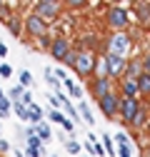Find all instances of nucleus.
<instances>
[{
	"mask_svg": "<svg viewBox=\"0 0 150 157\" xmlns=\"http://www.w3.org/2000/svg\"><path fill=\"white\" fill-rule=\"evenodd\" d=\"M130 48H133V37H130L125 30H112L108 43H105V52H115V55H128Z\"/></svg>",
	"mask_w": 150,
	"mask_h": 157,
	"instance_id": "obj_1",
	"label": "nucleus"
},
{
	"mask_svg": "<svg viewBox=\"0 0 150 157\" xmlns=\"http://www.w3.org/2000/svg\"><path fill=\"white\" fill-rule=\"evenodd\" d=\"M105 23L110 30H125L130 25V13L120 5H110L108 13H105Z\"/></svg>",
	"mask_w": 150,
	"mask_h": 157,
	"instance_id": "obj_2",
	"label": "nucleus"
},
{
	"mask_svg": "<svg viewBox=\"0 0 150 157\" xmlns=\"http://www.w3.org/2000/svg\"><path fill=\"white\" fill-rule=\"evenodd\" d=\"M73 70L78 72V77H93V70H95V55L90 50H78V57H75Z\"/></svg>",
	"mask_w": 150,
	"mask_h": 157,
	"instance_id": "obj_3",
	"label": "nucleus"
},
{
	"mask_svg": "<svg viewBox=\"0 0 150 157\" xmlns=\"http://www.w3.org/2000/svg\"><path fill=\"white\" fill-rule=\"evenodd\" d=\"M23 28H25V33H28L30 37H40V35L48 33V20L40 17L38 13H30L25 20H23Z\"/></svg>",
	"mask_w": 150,
	"mask_h": 157,
	"instance_id": "obj_4",
	"label": "nucleus"
},
{
	"mask_svg": "<svg viewBox=\"0 0 150 157\" xmlns=\"http://www.w3.org/2000/svg\"><path fill=\"white\" fill-rule=\"evenodd\" d=\"M138 107H140V100H138V97H125V95H120L118 115L123 117V122H125V125H130V122H133V117H135Z\"/></svg>",
	"mask_w": 150,
	"mask_h": 157,
	"instance_id": "obj_5",
	"label": "nucleus"
},
{
	"mask_svg": "<svg viewBox=\"0 0 150 157\" xmlns=\"http://www.w3.org/2000/svg\"><path fill=\"white\" fill-rule=\"evenodd\" d=\"M118 105H120V95H118V92H112V90L98 100V107H100V112L108 117V120L118 117Z\"/></svg>",
	"mask_w": 150,
	"mask_h": 157,
	"instance_id": "obj_6",
	"label": "nucleus"
},
{
	"mask_svg": "<svg viewBox=\"0 0 150 157\" xmlns=\"http://www.w3.org/2000/svg\"><path fill=\"white\" fill-rule=\"evenodd\" d=\"M63 5H60V0L58 3H50V0H35V5H33V13H38L40 17H45V20H55V17L60 15Z\"/></svg>",
	"mask_w": 150,
	"mask_h": 157,
	"instance_id": "obj_7",
	"label": "nucleus"
},
{
	"mask_svg": "<svg viewBox=\"0 0 150 157\" xmlns=\"http://www.w3.org/2000/svg\"><path fill=\"white\" fill-rule=\"evenodd\" d=\"M105 63H108V75L110 77H123L125 72V57L115 52H105Z\"/></svg>",
	"mask_w": 150,
	"mask_h": 157,
	"instance_id": "obj_8",
	"label": "nucleus"
},
{
	"mask_svg": "<svg viewBox=\"0 0 150 157\" xmlns=\"http://www.w3.org/2000/svg\"><path fill=\"white\" fill-rule=\"evenodd\" d=\"M112 90V77H95V80L90 82V95L95 97V100H100L103 95H108Z\"/></svg>",
	"mask_w": 150,
	"mask_h": 157,
	"instance_id": "obj_9",
	"label": "nucleus"
},
{
	"mask_svg": "<svg viewBox=\"0 0 150 157\" xmlns=\"http://www.w3.org/2000/svg\"><path fill=\"white\" fill-rule=\"evenodd\" d=\"M70 50V43L65 40V37H53V45H50V55L55 57V60L58 63H63V57H65V52Z\"/></svg>",
	"mask_w": 150,
	"mask_h": 157,
	"instance_id": "obj_10",
	"label": "nucleus"
},
{
	"mask_svg": "<svg viewBox=\"0 0 150 157\" xmlns=\"http://www.w3.org/2000/svg\"><path fill=\"white\" fill-rule=\"evenodd\" d=\"M140 75H143V60H140V57H138V60H125V72H123V77L138 80Z\"/></svg>",
	"mask_w": 150,
	"mask_h": 157,
	"instance_id": "obj_11",
	"label": "nucleus"
},
{
	"mask_svg": "<svg viewBox=\"0 0 150 157\" xmlns=\"http://www.w3.org/2000/svg\"><path fill=\"white\" fill-rule=\"evenodd\" d=\"M120 92L125 97H138L140 90H138V80H130V77H120Z\"/></svg>",
	"mask_w": 150,
	"mask_h": 157,
	"instance_id": "obj_12",
	"label": "nucleus"
},
{
	"mask_svg": "<svg viewBox=\"0 0 150 157\" xmlns=\"http://www.w3.org/2000/svg\"><path fill=\"white\" fill-rule=\"evenodd\" d=\"M145 122H148V107H145V105H140V107H138V112H135V117H133V122H130V127L140 130V127H145Z\"/></svg>",
	"mask_w": 150,
	"mask_h": 157,
	"instance_id": "obj_13",
	"label": "nucleus"
},
{
	"mask_svg": "<svg viewBox=\"0 0 150 157\" xmlns=\"http://www.w3.org/2000/svg\"><path fill=\"white\" fill-rule=\"evenodd\" d=\"M138 90L143 97H150V72H143L138 77Z\"/></svg>",
	"mask_w": 150,
	"mask_h": 157,
	"instance_id": "obj_14",
	"label": "nucleus"
},
{
	"mask_svg": "<svg viewBox=\"0 0 150 157\" xmlns=\"http://www.w3.org/2000/svg\"><path fill=\"white\" fill-rule=\"evenodd\" d=\"M5 25H8V30H10V35H15V37H20V33H23V20H18V17H8L5 20Z\"/></svg>",
	"mask_w": 150,
	"mask_h": 157,
	"instance_id": "obj_15",
	"label": "nucleus"
},
{
	"mask_svg": "<svg viewBox=\"0 0 150 157\" xmlns=\"http://www.w3.org/2000/svg\"><path fill=\"white\" fill-rule=\"evenodd\" d=\"M95 77H110L108 75V63H105V55L103 57H95V70H93Z\"/></svg>",
	"mask_w": 150,
	"mask_h": 157,
	"instance_id": "obj_16",
	"label": "nucleus"
},
{
	"mask_svg": "<svg viewBox=\"0 0 150 157\" xmlns=\"http://www.w3.org/2000/svg\"><path fill=\"white\" fill-rule=\"evenodd\" d=\"M35 135H38V137H40V140H43V142H48V140H50V137H53V132H50V127H48V125H45L43 120H40V122H38V125H35Z\"/></svg>",
	"mask_w": 150,
	"mask_h": 157,
	"instance_id": "obj_17",
	"label": "nucleus"
},
{
	"mask_svg": "<svg viewBox=\"0 0 150 157\" xmlns=\"http://www.w3.org/2000/svg\"><path fill=\"white\" fill-rule=\"evenodd\" d=\"M78 112H80V117H83L88 125H95V117H93V112H90V107H88L85 102H80V105H78Z\"/></svg>",
	"mask_w": 150,
	"mask_h": 157,
	"instance_id": "obj_18",
	"label": "nucleus"
},
{
	"mask_svg": "<svg viewBox=\"0 0 150 157\" xmlns=\"http://www.w3.org/2000/svg\"><path fill=\"white\" fill-rule=\"evenodd\" d=\"M63 85L68 87V92H70L73 97H83V87H80V85H75L70 77H65V80H63Z\"/></svg>",
	"mask_w": 150,
	"mask_h": 157,
	"instance_id": "obj_19",
	"label": "nucleus"
},
{
	"mask_svg": "<svg viewBox=\"0 0 150 157\" xmlns=\"http://www.w3.org/2000/svg\"><path fill=\"white\" fill-rule=\"evenodd\" d=\"M120 147H118V157H133V150H130V140H123V142H118Z\"/></svg>",
	"mask_w": 150,
	"mask_h": 157,
	"instance_id": "obj_20",
	"label": "nucleus"
},
{
	"mask_svg": "<svg viewBox=\"0 0 150 157\" xmlns=\"http://www.w3.org/2000/svg\"><path fill=\"white\" fill-rule=\"evenodd\" d=\"M10 107H13V100H10V97H0V117H5L8 112H10Z\"/></svg>",
	"mask_w": 150,
	"mask_h": 157,
	"instance_id": "obj_21",
	"label": "nucleus"
},
{
	"mask_svg": "<svg viewBox=\"0 0 150 157\" xmlns=\"http://www.w3.org/2000/svg\"><path fill=\"white\" fill-rule=\"evenodd\" d=\"M35 40H38V48H40V50H50V45H53V37L48 33L40 35V37H35Z\"/></svg>",
	"mask_w": 150,
	"mask_h": 157,
	"instance_id": "obj_22",
	"label": "nucleus"
},
{
	"mask_svg": "<svg viewBox=\"0 0 150 157\" xmlns=\"http://www.w3.org/2000/svg\"><path fill=\"white\" fill-rule=\"evenodd\" d=\"M25 147H33V150H43V140H40V137H38V135H30V137H25Z\"/></svg>",
	"mask_w": 150,
	"mask_h": 157,
	"instance_id": "obj_23",
	"label": "nucleus"
},
{
	"mask_svg": "<svg viewBox=\"0 0 150 157\" xmlns=\"http://www.w3.org/2000/svg\"><path fill=\"white\" fill-rule=\"evenodd\" d=\"M63 105H65V112H68V115L73 117V122H75V120H78V115H80V112L75 110V105H73V102L68 100V97H65V100H63Z\"/></svg>",
	"mask_w": 150,
	"mask_h": 157,
	"instance_id": "obj_24",
	"label": "nucleus"
},
{
	"mask_svg": "<svg viewBox=\"0 0 150 157\" xmlns=\"http://www.w3.org/2000/svg\"><path fill=\"white\" fill-rule=\"evenodd\" d=\"M45 80H48V85H50V87H55V90H60V85H63V82H60V80H58V77H55L50 70H45Z\"/></svg>",
	"mask_w": 150,
	"mask_h": 157,
	"instance_id": "obj_25",
	"label": "nucleus"
},
{
	"mask_svg": "<svg viewBox=\"0 0 150 157\" xmlns=\"http://www.w3.org/2000/svg\"><path fill=\"white\" fill-rule=\"evenodd\" d=\"M112 142H115V140H112L108 132H103V145H105V150H108L110 155H115V145H112Z\"/></svg>",
	"mask_w": 150,
	"mask_h": 157,
	"instance_id": "obj_26",
	"label": "nucleus"
},
{
	"mask_svg": "<svg viewBox=\"0 0 150 157\" xmlns=\"http://www.w3.org/2000/svg\"><path fill=\"white\" fill-rule=\"evenodd\" d=\"M75 57H78V50H73V48H70V50L65 52V57H63V63H65L68 67H73V65H75Z\"/></svg>",
	"mask_w": 150,
	"mask_h": 157,
	"instance_id": "obj_27",
	"label": "nucleus"
},
{
	"mask_svg": "<svg viewBox=\"0 0 150 157\" xmlns=\"http://www.w3.org/2000/svg\"><path fill=\"white\" fill-rule=\"evenodd\" d=\"M18 77H20V85H23V87H30V85H33V75H30L28 70H23Z\"/></svg>",
	"mask_w": 150,
	"mask_h": 157,
	"instance_id": "obj_28",
	"label": "nucleus"
},
{
	"mask_svg": "<svg viewBox=\"0 0 150 157\" xmlns=\"http://www.w3.org/2000/svg\"><path fill=\"white\" fill-rule=\"evenodd\" d=\"M23 90H25L23 85H15V87L10 90V100H13V102H18V100H20V97H23Z\"/></svg>",
	"mask_w": 150,
	"mask_h": 157,
	"instance_id": "obj_29",
	"label": "nucleus"
},
{
	"mask_svg": "<svg viewBox=\"0 0 150 157\" xmlns=\"http://www.w3.org/2000/svg\"><path fill=\"white\" fill-rule=\"evenodd\" d=\"M65 150H68L70 155H80V150H83V147H80V142H75V140H70V142L65 145Z\"/></svg>",
	"mask_w": 150,
	"mask_h": 157,
	"instance_id": "obj_30",
	"label": "nucleus"
},
{
	"mask_svg": "<svg viewBox=\"0 0 150 157\" xmlns=\"http://www.w3.org/2000/svg\"><path fill=\"white\" fill-rule=\"evenodd\" d=\"M48 117H50L53 122H58V125H63V122H65V115H63V112H58V110H53Z\"/></svg>",
	"mask_w": 150,
	"mask_h": 157,
	"instance_id": "obj_31",
	"label": "nucleus"
},
{
	"mask_svg": "<svg viewBox=\"0 0 150 157\" xmlns=\"http://www.w3.org/2000/svg\"><path fill=\"white\" fill-rule=\"evenodd\" d=\"M65 5H68V8H85L88 0H65Z\"/></svg>",
	"mask_w": 150,
	"mask_h": 157,
	"instance_id": "obj_32",
	"label": "nucleus"
},
{
	"mask_svg": "<svg viewBox=\"0 0 150 157\" xmlns=\"http://www.w3.org/2000/svg\"><path fill=\"white\" fill-rule=\"evenodd\" d=\"M20 102H23V105H25V107H28V105H30V102H33V95H30V90H28V87H25V90H23V97H20Z\"/></svg>",
	"mask_w": 150,
	"mask_h": 157,
	"instance_id": "obj_33",
	"label": "nucleus"
},
{
	"mask_svg": "<svg viewBox=\"0 0 150 157\" xmlns=\"http://www.w3.org/2000/svg\"><path fill=\"white\" fill-rule=\"evenodd\" d=\"M8 152H10V142L5 137H0V155H8Z\"/></svg>",
	"mask_w": 150,
	"mask_h": 157,
	"instance_id": "obj_34",
	"label": "nucleus"
},
{
	"mask_svg": "<svg viewBox=\"0 0 150 157\" xmlns=\"http://www.w3.org/2000/svg\"><path fill=\"white\" fill-rule=\"evenodd\" d=\"M140 60H143V72H150V52H145Z\"/></svg>",
	"mask_w": 150,
	"mask_h": 157,
	"instance_id": "obj_35",
	"label": "nucleus"
},
{
	"mask_svg": "<svg viewBox=\"0 0 150 157\" xmlns=\"http://www.w3.org/2000/svg\"><path fill=\"white\" fill-rule=\"evenodd\" d=\"M0 75H3V77H10V75H13V67H10V65H3V63H0Z\"/></svg>",
	"mask_w": 150,
	"mask_h": 157,
	"instance_id": "obj_36",
	"label": "nucleus"
},
{
	"mask_svg": "<svg viewBox=\"0 0 150 157\" xmlns=\"http://www.w3.org/2000/svg\"><path fill=\"white\" fill-rule=\"evenodd\" d=\"M63 130H65V132H73V130H75V122L70 120V117H65V122H63Z\"/></svg>",
	"mask_w": 150,
	"mask_h": 157,
	"instance_id": "obj_37",
	"label": "nucleus"
},
{
	"mask_svg": "<svg viewBox=\"0 0 150 157\" xmlns=\"http://www.w3.org/2000/svg\"><path fill=\"white\" fill-rule=\"evenodd\" d=\"M25 157H40V150H33V147H25Z\"/></svg>",
	"mask_w": 150,
	"mask_h": 157,
	"instance_id": "obj_38",
	"label": "nucleus"
},
{
	"mask_svg": "<svg viewBox=\"0 0 150 157\" xmlns=\"http://www.w3.org/2000/svg\"><path fill=\"white\" fill-rule=\"evenodd\" d=\"M112 140H115V142H123V140H128V135H125V132H118L115 137H112Z\"/></svg>",
	"mask_w": 150,
	"mask_h": 157,
	"instance_id": "obj_39",
	"label": "nucleus"
},
{
	"mask_svg": "<svg viewBox=\"0 0 150 157\" xmlns=\"http://www.w3.org/2000/svg\"><path fill=\"white\" fill-rule=\"evenodd\" d=\"M48 100H50V105H53V107H60V100H58V97H53V95H50Z\"/></svg>",
	"mask_w": 150,
	"mask_h": 157,
	"instance_id": "obj_40",
	"label": "nucleus"
},
{
	"mask_svg": "<svg viewBox=\"0 0 150 157\" xmlns=\"http://www.w3.org/2000/svg\"><path fill=\"white\" fill-rule=\"evenodd\" d=\"M5 55H8V45L0 43V57H5Z\"/></svg>",
	"mask_w": 150,
	"mask_h": 157,
	"instance_id": "obj_41",
	"label": "nucleus"
},
{
	"mask_svg": "<svg viewBox=\"0 0 150 157\" xmlns=\"http://www.w3.org/2000/svg\"><path fill=\"white\" fill-rule=\"evenodd\" d=\"M145 130H148V135H150V112H148V122H145Z\"/></svg>",
	"mask_w": 150,
	"mask_h": 157,
	"instance_id": "obj_42",
	"label": "nucleus"
},
{
	"mask_svg": "<svg viewBox=\"0 0 150 157\" xmlns=\"http://www.w3.org/2000/svg\"><path fill=\"white\" fill-rule=\"evenodd\" d=\"M15 157H25V155H23V152H15Z\"/></svg>",
	"mask_w": 150,
	"mask_h": 157,
	"instance_id": "obj_43",
	"label": "nucleus"
},
{
	"mask_svg": "<svg viewBox=\"0 0 150 157\" xmlns=\"http://www.w3.org/2000/svg\"><path fill=\"white\" fill-rule=\"evenodd\" d=\"M148 157H150V145H148Z\"/></svg>",
	"mask_w": 150,
	"mask_h": 157,
	"instance_id": "obj_44",
	"label": "nucleus"
},
{
	"mask_svg": "<svg viewBox=\"0 0 150 157\" xmlns=\"http://www.w3.org/2000/svg\"><path fill=\"white\" fill-rule=\"evenodd\" d=\"M0 97H3V87H0Z\"/></svg>",
	"mask_w": 150,
	"mask_h": 157,
	"instance_id": "obj_45",
	"label": "nucleus"
},
{
	"mask_svg": "<svg viewBox=\"0 0 150 157\" xmlns=\"http://www.w3.org/2000/svg\"><path fill=\"white\" fill-rule=\"evenodd\" d=\"M50 3H58V0H50Z\"/></svg>",
	"mask_w": 150,
	"mask_h": 157,
	"instance_id": "obj_46",
	"label": "nucleus"
},
{
	"mask_svg": "<svg viewBox=\"0 0 150 157\" xmlns=\"http://www.w3.org/2000/svg\"><path fill=\"white\" fill-rule=\"evenodd\" d=\"M112 3H120V0H112Z\"/></svg>",
	"mask_w": 150,
	"mask_h": 157,
	"instance_id": "obj_47",
	"label": "nucleus"
},
{
	"mask_svg": "<svg viewBox=\"0 0 150 157\" xmlns=\"http://www.w3.org/2000/svg\"><path fill=\"white\" fill-rule=\"evenodd\" d=\"M0 132H3V125H0Z\"/></svg>",
	"mask_w": 150,
	"mask_h": 157,
	"instance_id": "obj_48",
	"label": "nucleus"
},
{
	"mask_svg": "<svg viewBox=\"0 0 150 157\" xmlns=\"http://www.w3.org/2000/svg\"><path fill=\"white\" fill-rule=\"evenodd\" d=\"M50 157H58V155H50Z\"/></svg>",
	"mask_w": 150,
	"mask_h": 157,
	"instance_id": "obj_49",
	"label": "nucleus"
},
{
	"mask_svg": "<svg viewBox=\"0 0 150 157\" xmlns=\"http://www.w3.org/2000/svg\"><path fill=\"white\" fill-rule=\"evenodd\" d=\"M0 60H3V57H0Z\"/></svg>",
	"mask_w": 150,
	"mask_h": 157,
	"instance_id": "obj_50",
	"label": "nucleus"
},
{
	"mask_svg": "<svg viewBox=\"0 0 150 157\" xmlns=\"http://www.w3.org/2000/svg\"><path fill=\"white\" fill-rule=\"evenodd\" d=\"M0 157H3V155H0Z\"/></svg>",
	"mask_w": 150,
	"mask_h": 157,
	"instance_id": "obj_51",
	"label": "nucleus"
}]
</instances>
